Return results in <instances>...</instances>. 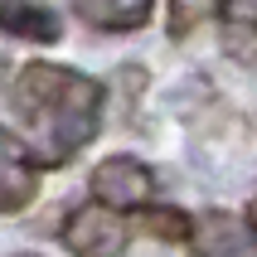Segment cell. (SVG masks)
I'll use <instances>...</instances> for the list:
<instances>
[{"instance_id": "6da1fadb", "label": "cell", "mask_w": 257, "mask_h": 257, "mask_svg": "<svg viewBox=\"0 0 257 257\" xmlns=\"http://www.w3.org/2000/svg\"><path fill=\"white\" fill-rule=\"evenodd\" d=\"M107 87L63 63H25L5 87V136L34 165L58 170L102 126Z\"/></svg>"}, {"instance_id": "7a4b0ae2", "label": "cell", "mask_w": 257, "mask_h": 257, "mask_svg": "<svg viewBox=\"0 0 257 257\" xmlns=\"http://www.w3.org/2000/svg\"><path fill=\"white\" fill-rule=\"evenodd\" d=\"M58 238H63L68 252H83V257H112V252H126V243H131L126 223H121V209H112V204H102V199L73 209L63 218Z\"/></svg>"}, {"instance_id": "3957f363", "label": "cell", "mask_w": 257, "mask_h": 257, "mask_svg": "<svg viewBox=\"0 0 257 257\" xmlns=\"http://www.w3.org/2000/svg\"><path fill=\"white\" fill-rule=\"evenodd\" d=\"M87 189H92V199L112 204V209H121V214H131V209H151L156 170L141 165L136 156H107L97 170H92Z\"/></svg>"}, {"instance_id": "277c9868", "label": "cell", "mask_w": 257, "mask_h": 257, "mask_svg": "<svg viewBox=\"0 0 257 257\" xmlns=\"http://www.w3.org/2000/svg\"><path fill=\"white\" fill-rule=\"evenodd\" d=\"M68 10L97 34H136L151 25L156 0H68Z\"/></svg>"}, {"instance_id": "5b68a950", "label": "cell", "mask_w": 257, "mask_h": 257, "mask_svg": "<svg viewBox=\"0 0 257 257\" xmlns=\"http://www.w3.org/2000/svg\"><path fill=\"white\" fill-rule=\"evenodd\" d=\"M39 170H44V165H34V160L5 136V151H0V185H5V189H0V209H5V214H20V209L34 199Z\"/></svg>"}, {"instance_id": "8992f818", "label": "cell", "mask_w": 257, "mask_h": 257, "mask_svg": "<svg viewBox=\"0 0 257 257\" xmlns=\"http://www.w3.org/2000/svg\"><path fill=\"white\" fill-rule=\"evenodd\" d=\"M218 25H223V54L238 58L243 68H257V0H223Z\"/></svg>"}, {"instance_id": "52a82bcc", "label": "cell", "mask_w": 257, "mask_h": 257, "mask_svg": "<svg viewBox=\"0 0 257 257\" xmlns=\"http://www.w3.org/2000/svg\"><path fill=\"white\" fill-rule=\"evenodd\" d=\"M5 29L15 39H34V44L58 39V20L44 5H29V0H5Z\"/></svg>"}, {"instance_id": "ba28073f", "label": "cell", "mask_w": 257, "mask_h": 257, "mask_svg": "<svg viewBox=\"0 0 257 257\" xmlns=\"http://www.w3.org/2000/svg\"><path fill=\"white\" fill-rule=\"evenodd\" d=\"M223 223H228L223 214H204L199 223H194V247H199V252H223V247H228V252H243V247H257V233L238 238V233L223 228Z\"/></svg>"}, {"instance_id": "9c48e42d", "label": "cell", "mask_w": 257, "mask_h": 257, "mask_svg": "<svg viewBox=\"0 0 257 257\" xmlns=\"http://www.w3.org/2000/svg\"><path fill=\"white\" fill-rule=\"evenodd\" d=\"M141 223L151 238L175 247H194V218H185L180 209H141Z\"/></svg>"}, {"instance_id": "30bf717a", "label": "cell", "mask_w": 257, "mask_h": 257, "mask_svg": "<svg viewBox=\"0 0 257 257\" xmlns=\"http://www.w3.org/2000/svg\"><path fill=\"white\" fill-rule=\"evenodd\" d=\"M218 10H223V0H170V39H189Z\"/></svg>"}, {"instance_id": "8fae6325", "label": "cell", "mask_w": 257, "mask_h": 257, "mask_svg": "<svg viewBox=\"0 0 257 257\" xmlns=\"http://www.w3.org/2000/svg\"><path fill=\"white\" fill-rule=\"evenodd\" d=\"M247 228L257 233V194H252V199H247Z\"/></svg>"}]
</instances>
